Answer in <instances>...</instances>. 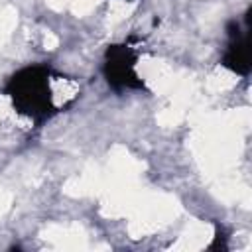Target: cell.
Returning <instances> with one entry per match:
<instances>
[{"label":"cell","instance_id":"7a4b0ae2","mask_svg":"<svg viewBox=\"0 0 252 252\" xmlns=\"http://www.w3.org/2000/svg\"><path fill=\"white\" fill-rule=\"evenodd\" d=\"M136 61H138V53L128 43H110L106 47L102 75L112 91H116V93L146 91L148 93L144 81L136 73Z\"/></svg>","mask_w":252,"mask_h":252},{"label":"cell","instance_id":"3957f363","mask_svg":"<svg viewBox=\"0 0 252 252\" xmlns=\"http://www.w3.org/2000/svg\"><path fill=\"white\" fill-rule=\"evenodd\" d=\"M250 14H252V8L246 10L244 24H240L236 20H230L226 24L228 41H226L224 53L220 57V63L228 71L242 75V77H246L252 69V63H250Z\"/></svg>","mask_w":252,"mask_h":252},{"label":"cell","instance_id":"277c9868","mask_svg":"<svg viewBox=\"0 0 252 252\" xmlns=\"http://www.w3.org/2000/svg\"><path fill=\"white\" fill-rule=\"evenodd\" d=\"M226 232H224V228L222 226H215V238H213V242L209 244V250H226L228 248V244H226Z\"/></svg>","mask_w":252,"mask_h":252},{"label":"cell","instance_id":"6da1fadb","mask_svg":"<svg viewBox=\"0 0 252 252\" xmlns=\"http://www.w3.org/2000/svg\"><path fill=\"white\" fill-rule=\"evenodd\" d=\"M53 71L49 65H28L16 71L4 85V93L10 96L16 112L28 116L35 128L51 120L59 108L53 104V93L49 87Z\"/></svg>","mask_w":252,"mask_h":252}]
</instances>
